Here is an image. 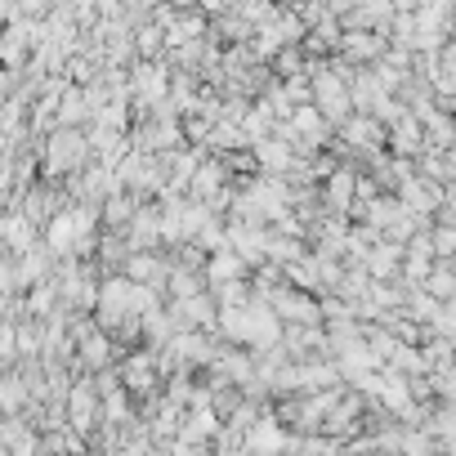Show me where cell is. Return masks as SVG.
<instances>
[{
    "label": "cell",
    "instance_id": "cell-1",
    "mask_svg": "<svg viewBox=\"0 0 456 456\" xmlns=\"http://www.w3.org/2000/svg\"><path fill=\"white\" fill-rule=\"evenodd\" d=\"M90 161H94V143H90V130H81V126H54L41 139V170H45V179H72Z\"/></svg>",
    "mask_w": 456,
    "mask_h": 456
},
{
    "label": "cell",
    "instance_id": "cell-2",
    "mask_svg": "<svg viewBox=\"0 0 456 456\" xmlns=\"http://www.w3.org/2000/svg\"><path fill=\"white\" fill-rule=\"evenodd\" d=\"M425 148H429L425 121H420V117H416V112L407 108V112H403V117H398V121L389 126V152H398V157H411V161H416V157H420Z\"/></svg>",
    "mask_w": 456,
    "mask_h": 456
},
{
    "label": "cell",
    "instance_id": "cell-3",
    "mask_svg": "<svg viewBox=\"0 0 456 456\" xmlns=\"http://www.w3.org/2000/svg\"><path fill=\"white\" fill-rule=\"evenodd\" d=\"M247 260L233 251V247H224V251H210V260H206V278H210V287L215 282H228V278H247Z\"/></svg>",
    "mask_w": 456,
    "mask_h": 456
},
{
    "label": "cell",
    "instance_id": "cell-4",
    "mask_svg": "<svg viewBox=\"0 0 456 456\" xmlns=\"http://www.w3.org/2000/svg\"><path fill=\"white\" fill-rule=\"evenodd\" d=\"M425 291L438 296V300H456V260L438 256L434 269H429V278H425Z\"/></svg>",
    "mask_w": 456,
    "mask_h": 456
},
{
    "label": "cell",
    "instance_id": "cell-5",
    "mask_svg": "<svg viewBox=\"0 0 456 456\" xmlns=\"http://www.w3.org/2000/svg\"><path fill=\"white\" fill-rule=\"evenodd\" d=\"M447 201H456V183H447Z\"/></svg>",
    "mask_w": 456,
    "mask_h": 456
}]
</instances>
